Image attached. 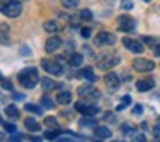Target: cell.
<instances>
[{"label": "cell", "mask_w": 160, "mask_h": 142, "mask_svg": "<svg viewBox=\"0 0 160 142\" xmlns=\"http://www.w3.org/2000/svg\"><path fill=\"white\" fill-rule=\"evenodd\" d=\"M132 140H136V142H145L146 139H145V135H143V134H136L134 137H132Z\"/></svg>", "instance_id": "obj_38"}, {"label": "cell", "mask_w": 160, "mask_h": 142, "mask_svg": "<svg viewBox=\"0 0 160 142\" xmlns=\"http://www.w3.org/2000/svg\"><path fill=\"white\" fill-rule=\"evenodd\" d=\"M78 94H79L81 98H98L100 96V93H98L91 84H86V86L79 87V89H78Z\"/></svg>", "instance_id": "obj_10"}, {"label": "cell", "mask_w": 160, "mask_h": 142, "mask_svg": "<svg viewBox=\"0 0 160 142\" xmlns=\"http://www.w3.org/2000/svg\"><path fill=\"white\" fill-rule=\"evenodd\" d=\"M76 110L81 111L84 117H95V115L98 113L97 106H93V104H86V103H83V101H79V103L76 104Z\"/></svg>", "instance_id": "obj_8"}, {"label": "cell", "mask_w": 160, "mask_h": 142, "mask_svg": "<svg viewBox=\"0 0 160 142\" xmlns=\"http://www.w3.org/2000/svg\"><path fill=\"white\" fill-rule=\"evenodd\" d=\"M153 52H155V57H160V45L155 46V48H153Z\"/></svg>", "instance_id": "obj_41"}, {"label": "cell", "mask_w": 160, "mask_h": 142, "mask_svg": "<svg viewBox=\"0 0 160 142\" xmlns=\"http://www.w3.org/2000/svg\"><path fill=\"white\" fill-rule=\"evenodd\" d=\"M155 128H158V130H160V117L157 118V121H155Z\"/></svg>", "instance_id": "obj_42"}, {"label": "cell", "mask_w": 160, "mask_h": 142, "mask_svg": "<svg viewBox=\"0 0 160 142\" xmlns=\"http://www.w3.org/2000/svg\"><path fill=\"white\" fill-rule=\"evenodd\" d=\"M43 28H45L47 33H57V31H60V29H59V24H57L55 21H47L45 24H43Z\"/></svg>", "instance_id": "obj_21"}, {"label": "cell", "mask_w": 160, "mask_h": 142, "mask_svg": "<svg viewBox=\"0 0 160 142\" xmlns=\"http://www.w3.org/2000/svg\"><path fill=\"white\" fill-rule=\"evenodd\" d=\"M143 2H152V0H143Z\"/></svg>", "instance_id": "obj_45"}, {"label": "cell", "mask_w": 160, "mask_h": 142, "mask_svg": "<svg viewBox=\"0 0 160 142\" xmlns=\"http://www.w3.org/2000/svg\"><path fill=\"white\" fill-rule=\"evenodd\" d=\"M121 128H122V132H124V134H129V132H132V130H134V127H132L131 123H124Z\"/></svg>", "instance_id": "obj_34"}, {"label": "cell", "mask_w": 160, "mask_h": 142, "mask_svg": "<svg viewBox=\"0 0 160 142\" xmlns=\"http://www.w3.org/2000/svg\"><path fill=\"white\" fill-rule=\"evenodd\" d=\"M60 45H62V39H60L59 36H52V38L47 39V43H45V50H47L48 53H53L57 48H60Z\"/></svg>", "instance_id": "obj_12"}, {"label": "cell", "mask_w": 160, "mask_h": 142, "mask_svg": "<svg viewBox=\"0 0 160 142\" xmlns=\"http://www.w3.org/2000/svg\"><path fill=\"white\" fill-rule=\"evenodd\" d=\"M4 139H5V137H4V134H0V140H4Z\"/></svg>", "instance_id": "obj_44"}, {"label": "cell", "mask_w": 160, "mask_h": 142, "mask_svg": "<svg viewBox=\"0 0 160 142\" xmlns=\"http://www.w3.org/2000/svg\"><path fill=\"white\" fill-rule=\"evenodd\" d=\"M129 103H131V96H124V98H122V103H121V104H119V106H117V111H121L122 108H126V106H128Z\"/></svg>", "instance_id": "obj_30"}, {"label": "cell", "mask_w": 160, "mask_h": 142, "mask_svg": "<svg viewBox=\"0 0 160 142\" xmlns=\"http://www.w3.org/2000/svg\"><path fill=\"white\" fill-rule=\"evenodd\" d=\"M60 2H62V5L67 9H76L78 4H79V0H60Z\"/></svg>", "instance_id": "obj_28"}, {"label": "cell", "mask_w": 160, "mask_h": 142, "mask_svg": "<svg viewBox=\"0 0 160 142\" xmlns=\"http://www.w3.org/2000/svg\"><path fill=\"white\" fill-rule=\"evenodd\" d=\"M0 123H2V115H0Z\"/></svg>", "instance_id": "obj_46"}, {"label": "cell", "mask_w": 160, "mask_h": 142, "mask_svg": "<svg viewBox=\"0 0 160 142\" xmlns=\"http://www.w3.org/2000/svg\"><path fill=\"white\" fill-rule=\"evenodd\" d=\"M153 86H155V84H153V80H150V79H143V80H138V82H136V89L141 91V93L150 91Z\"/></svg>", "instance_id": "obj_14"}, {"label": "cell", "mask_w": 160, "mask_h": 142, "mask_svg": "<svg viewBox=\"0 0 160 142\" xmlns=\"http://www.w3.org/2000/svg\"><path fill=\"white\" fill-rule=\"evenodd\" d=\"M95 135H97L98 139H110L112 137V132H110V128L100 125V127L95 128Z\"/></svg>", "instance_id": "obj_15"}, {"label": "cell", "mask_w": 160, "mask_h": 142, "mask_svg": "<svg viewBox=\"0 0 160 142\" xmlns=\"http://www.w3.org/2000/svg\"><path fill=\"white\" fill-rule=\"evenodd\" d=\"M121 7L124 9V11H131V9H132V4H131V0H122Z\"/></svg>", "instance_id": "obj_33"}, {"label": "cell", "mask_w": 160, "mask_h": 142, "mask_svg": "<svg viewBox=\"0 0 160 142\" xmlns=\"http://www.w3.org/2000/svg\"><path fill=\"white\" fill-rule=\"evenodd\" d=\"M117 63H119V58H117V57L103 55V57H100V60L97 62V65L100 67V69H112V67L117 65Z\"/></svg>", "instance_id": "obj_7"}, {"label": "cell", "mask_w": 160, "mask_h": 142, "mask_svg": "<svg viewBox=\"0 0 160 142\" xmlns=\"http://www.w3.org/2000/svg\"><path fill=\"white\" fill-rule=\"evenodd\" d=\"M42 106H45V108H48V110H52L53 106H55V103H53L52 99H50V96H42Z\"/></svg>", "instance_id": "obj_24"}, {"label": "cell", "mask_w": 160, "mask_h": 142, "mask_svg": "<svg viewBox=\"0 0 160 142\" xmlns=\"http://www.w3.org/2000/svg\"><path fill=\"white\" fill-rule=\"evenodd\" d=\"M132 69L138 70V72H152L155 69V63L152 60H146V58H136L132 62Z\"/></svg>", "instance_id": "obj_4"}, {"label": "cell", "mask_w": 160, "mask_h": 142, "mask_svg": "<svg viewBox=\"0 0 160 142\" xmlns=\"http://www.w3.org/2000/svg\"><path fill=\"white\" fill-rule=\"evenodd\" d=\"M83 55H79V53H71L69 57H67V63L72 67H79L81 63H83Z\"/></svg>", "instance_id": "obj_16"}, {"label": "cell", "mask_w": 160, "mask_h": 142, "mask_svg": "<svg viewBox=\"0 0 160 142\" xmlns=\"http://www.w3.org/2000/svg\"><path fill=\"white\" fill-rule=\"evenodd\" d=\"M0 80H2V87H4V89H9V91L14 89V86H12V82L9 79H0Z\"/></svg>", "instance_id": "obj_32"}, {"label": "cell", "mask_w": 160, "mask_h": 142, "mask_svg": "<svg viewBox=\"0 0 160 142\" xmlns=\"http://www.w3.org/2000/svg\"><path fill=\"white\" fill-rule=\"evenodd\" d=\"M12 98H14V99H18V101H21V99H24V96H22V94H21V93H14V96H12Z\"/></svg>", "instance_id": "obj_40"}, {"label": "cell", "mask_w": 160, "mask_h": 142, "mask_svg": "<svg viewBox=\"0 0 160 142\" xmlns=\"http://www.w3.org/2000/svg\"><path fill=\"white\" fill-rule=\"evenodd\" d=\"M42 69L43 70H47L48 74H52V76H55V77H59V76H62V67H60V63L59 62H55V60H42Z\"/></svg>", "instance_id": "obj_3"}, {"label": "cell", "mask_w": 160, "mask_h": 142, "mask_svg": "<svg viewBox=\"0 0 160 142\" xmlns=\"http://www.w3.org/2000/svg\"><path fill=\"white\" fill-rule=\"evenodd\" d=\"M122 43H124V46L128 50H131L132 53H143V50H145V46H143L141 43L136 41V39H131V38H124Z\"/></svg>", "instance_id": "obj_9"}, {"label": "cell", "mask_w": 160, "mask_h": 142, "mask_svg": "<svg viewBox=\"0 0 160 142\" xmlns=\"http://www.w3.org/2000/svg\"><path fill=\"white\" fill-rule=\"evenodd\" d=\"M5 115H7L9 118L18 120V118H19V110L16 106H7V108H5Z\"/></svg>", "instance_id": "obj_23"}, {"label": "cell", "mask_w": 160, "mask_h": 142, "mask_svg": "<svg viewBox=\"0 0 160 142\" xmlns=\"http://www.w3.org/2000/svg\"><path fill=\"white\" fill-rule=\"evenodd\" d=\"M141 41L146 43L148 46H152V48H155V46L160 45V38H152V36H143Z\"/></svg>", "instance_id": "obj_20"}, {"label": "cell", "mask_w": 160, "mask_h": 142, "mask_svg": "<svg viewBox=\"0 0 160 142\" xmlns=\"http://www.w3.org/2000/svg\"><path fill=\"white\" fill-rule=\"evenodd\" d=\"M0 12L7 17H19L22 7L18 0H0Z\"/></svg>", "instance_id": "obj_2"}, {"label": "cell", "mask_w": 160, "mask_h": 142, "mask_svg": "<svg viewBox=\"0 0 160 142\" xmlns=\"http://www.w3.org/2000/svg\"><path fill=\"white\" fill-rule=\"evenodd\" d=\"M79 17H81V19H84V21H90V19L93 17V16H91V11H88V9H84V11H81Z\"/></svg>", "instance_id": "obj_31"}, {"label": "cell", "mask_w": 160, "mask_h": 142, "mask_svg": "<svg viewBox=\"0 0 160 142\" xmlns=\"http://www.w3.org/2000/svg\"><path fill=\"white\" fill-rule=\"evenodd\" d=\"M60 135V130L59 128H55V130H48V132H45V139H48V140H55L57 137Z\"/></svg>", "instance_id": "obj_26"}, {"label": "cell", "mask_w": 160, "mask_h": 142, "mask_svg": "<svg viewBox=\"0 0 160 142\" xmlns=\"http://www.w3.org/2000/svg\"><path fill=\"white\" fill-rule=\"evenodd\" d=\"M103 80H105L108 89H117V87L121 86V80H119L117 74H114V72H108L107 76L103 77Z\"/></svg>", "instance_id": "obj_11"}, {"label": "cell", "mask_w": 160, "mask_h": 142, "mask_svg": "<svg viewBox=\"0 0 160 142\" xmlns=\"http://www.w3.org/2000/svg\"><path fill=\"white\" fill-rule=\"evenodd\" d=\"M55 86H57V84L53 82L52 79H48V77H43V79H42V87L47 91V93L52 91V89H55Z\"/></svg>", "instance_id": "obj_19"}, {"label": "cell", "mask_w": 160, "mask_h": 142, "mask_svg": "<svg viewBox=\"0 0 160 142\" xmlns=\"http://www.w3.org/2000/svg\"><path fill=\"white\" fill-rule=\"evenodd\" d=\"M29 140H33V142H38V140H42L40 137H29Z\"/></svg>", "instance_id": "obj_43"}, {"label": "cell", "mask_w": 160, "mask_h": 142, "mask_svg": "<svg viewBox=\"0 0 160 142\" xmlns=\"http://www.w3.org/2000/svg\"><path fill=\"white\" fill-rule=\"evenodd\" d=\"M71 101H72V94H71L69 91H60V93L57 94V103L59 104H69Z\"/></svg>", "instance_id": "obj_13"}, {"label": "cell", "mask_w": 160, "mask_h": 142, "mask_svg": "<svg viewBox=\"0 0 160 142\" xmlns=\"http://www.w3.org/2000/svg\"><path fill=\"white\" fill-rule=\"evenodd\" d=\"M95 43H97L98 46H112L115 43V36L112 34V33L102 31V33H98V34H97Z\"/></svg>", "instance_id": "obj_5"}, {"label": "cell", "mask_w": 160, "mask_h": 142, "mask_svg": "<svg viewBox=\"0 0 160 142\" xmlns=\"http://www.w3.org/2000/svg\"><path fill=\"white\" fill-rule=\"evenodd\" d=\"M117 24H119V29L124 31V33H131V31H134V29H136L134 19L129 17V16H121L119 21H117Z\"/></svg>", "instance_id": "obj_6"}, {"label": "cell", "mask_w": 160, "mask_h": 142, "mask_svg": "<svg viewBox=\"0 0 160 142\" xmlns=\"http://www.w3.org/2000/svg\"><path fill=\"white\" fill-rule=\"evenodd\" d=\"M81 36H83V38H90V36H91V29L90 28H83V29H81Z\"/></svg>", "instance_id": "obj_37"}, {"label": "cell", "mask_w": 160, "mask_h": 142, "mask_svg": "<svg viewBox=\"0 0 160 142\" xmlns=\"http://www.w3.org/2000/svg\"><path fill=\"white\" fill-rule=\"evenodd\" d=\"M4 128H5L7 132H16V125H14V123H11V121L4 123Z\"/></svg>", "instance_id": "obj_36"}, {"label": "cell", "mask_w": 160, "mask_h": 142, "mask_svg": "<svg viewBox=\"0 0 160 142\" xmlns=\"http://www.w3.org/2000/svg\"><path fill=\"white\" fill-rule=\"evenodd\" d=\"M81 74H83V77H86L90 82H95V80H97V76H95V72H93V69H91V67H84Z\"/></svg>", "instance_id": "obj_22"}, {"label": "cell", "mask_w": 160, "mask_h": 142, "mask_svg": "<svg viewBox=\"0 0 160 142\" xmlns=\"http://www.w3.org/2000/svg\"><path fill=\"white\" fill-rule=\"evenodd\" d=\"M24 125H26V128H28L29 132H40L42 130V125H40L36 120H33V118H26Z\"/></svg>", "instance_id": "obj_17"}, {"label": "cell", "mask_w": 160, "mask_h": 142, "mask_svg": "<svg viewBox=\"0 0 160 142\" xmlns=\"http://www.w3.org/2000/svg\"><path fill=\"white\" fill-rule=\"evenodd\" d=\"M0 43H2V45H9V43H11V39H9V28H7V26H2V29H0Z\"/></svg>", "instance_id": "obj_18"}, {"label": "cell", "mask_w": 160, "mask_h": 142, "mask_svg": "<svg viewBox=\"0 0 160 142\" xmlns=\"http://www.w3.org/2000/svg\"><path fill=\"white\" fill-rule=\"evenodd\" d=\"M24 108H26V111H31V113H35V115H42V113H43L42 108L36 106V104H28V103H26Z\"/></svg>", "instance_id": "obj_25"}, {"label": "cell", "mask_w": 160, "mask_h": 142, "mask_svg": "<svg viewBox=\"0 0 160 142\" xmlns=\"http://www.w3.org/2000/svg\"><path fill=\"white\" fill-rule=\"evenodd\" d=\"M22 139H24V137H22L21 134H16V135L12 134V135H11V139H9V140H22Z\"/></svg>", "instance_id": "obj_39"}, {"label": "cell", "mask_w": 160, "mask_h": 142, "mask_svg": "<svg viewBox=\"0 0 160 142\" xmlns=\"http://www.w3.org/2000/svg\"><path fill=\"white\" fill-rule=\"evenodd\" d=\"M0 79H2V74H0Z\"/></svg>", "instance_id": "obj_47"}, {"label": "cell", "mask_w": 160, "mask_h": 142, "mask_svg": "<svg viewBox=\"0 0 160 142\" xmlns=\"http://www.w3.org/2000/svg\"><path fill=\"white\" fill-rule=\"evenodd\" d=\"M79 125H81V127H93V125H97V121L91 120V118H81Z\"/></svg>", "instance_id": "obj_29"}, {"label": "cell", "mask_w": 160, "mask_h": 142, "mask_svg": "<svg viewBox=\"0 0 160 142\" xmlns=\"http://www.w3.org/2000/svg\"><path fill=\"white\" fill-rule=\"evenodd\" d=\"M43 123H45L47 127H50V128H59V123H57V120L53 117H47Z\"/></svg>", "instance_id": "obj_27"}, {"label": "cell", "mask_w": 160, "mask_h": 142, "mask_svg": "<svg viewBox=\"0 0 160 142\" xmlns=\"http://www.w3.org/2000/svg\"><path fill=\"white\" fill-rule=\"evenodd\" d=\"M18 80H19V84H21L22 87H26V89H33V87L40 82V77H38L36 69L28 67V69H22L21 72H19Z\"/></svg>", "instance_id": "obj_1"}, {"label": "cell", "mask_w": 160, "mask_h": 142, "mask_svg": "<svg viewBox=\"0 0 160 142\" xmlns=\"http://www.w3.org/2000/svg\"><path fill=\"white\" fill-rule=\"evenodd\" d=\"M132 113H134L136 117H139V115H143V106H141V104H136V106L132 108Z\"/></svg>", "instance_id": "obj_35"}]
</instances>
